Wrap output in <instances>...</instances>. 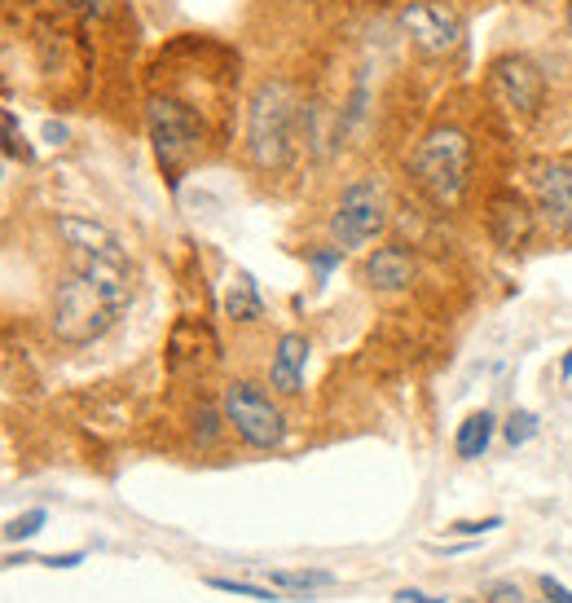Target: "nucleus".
Instances as JSON below:
<instances>
[{"mask_svg":"<svg viewBox=\"0 0 572 603\" xmlns=\"http://www.w3.org/2000/svg\"><path fill=\"white\" fill-rule=\"evenodd\" d=\"M57 234L71 252V269L53 292L49 326L62 343L84 348L102 339L133 304V261L124 239L93 216L62 212Z\"/></svg>","mask_w":572,"mask_h":603,"instance_id":"f257e3e1","label":"nucleus"},{"mask_svg":"<svg viewBox=\"0 0 572 603\" xmlns=\"http://www.w3.org/2000/svg\"><path fill=\"white\" fill-rule=\"evenodd\" d=\"M304 124L299 102L283 80H265L247 106V155L261 172H283L295 155V128Z\"/></svg>","mask_w":572,"mask_h":603,"instance_id":"f03ea898","label":"nucleus"},{"mask_svg":"<svg viewBox=\"0 0 572 603\" xmlns=\"http://www.w3.org/2000/svg\"><path fill=\"white\" fill-rule=\"evenodd\" d=\"M410 177L414 186L436 203V208H454L472 181V141L463 128H432L423 133V141L410 155Z\"/></svg>","mask_w":572,"mask_h":603,"instance_id":"7ed1b4c3","label":"nucleus"},{"mask_svg":"<svg viewBox=\"0 0 572 603\" xmlns=\"http://www.w3.org/2000/svg\"><path fill=\"white\" fill-rule=\"evenodd\" d=\"M146 128H150V141H155V159H159L168 186L177 190L181 177H186V168H190V159L203 146V119L181 97L155 93L146 102Z\"/></svg>","mask_w":572,"mask_h":603,"instance_id":"20e7f679","label":"nucleus"},{"mask_svg":"<svg viewBox=\"0 0 572 603\" xmlns=\"http://www.w3.org/2000/svg\"><path fill=\"white\" fill-rule=\"evenodd\" d=\"M221 410H225V427H234V436L247 445V449H261V454H274L286 445V414L283 405L252 379H234L225 383L221 392Z\"/></svg>","mask_w":572,"mask_h":603,"instance_id":"39448f33","label":"nucleus"},{"mask_svg":"<svg viewBox=\"0 0 572 603\" xmlns=\"http://www.w3.org/2000/svg\"><path fill=\"white\" fill-rule=\"evenodd\" d=\"M388 225V194L374 177H361L352 186H343L335 212H330V239L343 252H361L366 243H374Z\"/></svg>","mask_w":572,"mask_h":603,"instance_id":"423d86ee","label":"nucleus"},{"mask_svg":"<svg viewBox=\"0 0 572 603\" xmlns=\"http://www.w3.org/2000/svg\"><path fill=\"white\" fill-rule=\"evenodd\" d=\"M485 88H489V97H494L507 115H516V119H533V115L542 110V102H547V75H542V66H538L533 57H525V53H502V57H494V62H489V75H485Z\"/></svg>","mask_w":572,"mask_h":603,"instance_id":"0eeeda50","label":"nucleus"},{"mask_svg":"<svg viewBox=\"0 0 572 603\" xmlns=\"http://www.w3.org/2000/svg\"><path fill=\"white\" fill-rule=\"evenodd\" d=\"M401 27L414 35V44H419L423 53H449V49H458V40H463L458 13L445 9L441 0H410V4L401 9Z\"/></svg>","mask_w":572,"mask_h":603,"instance_id":"6e6552de","label":"nucleus"},{"mask_svg":"<svg viewBox=\"0 0 572 603\" xmlns=\"http://www.w3.org/2000/svg\"><path fill=\"white\" fill-rule=\"evenodd\" d=\"M485 225H489L494 247H502V252H525V247L533 243L538 212L529 208L525 194H516V190H498V194L489 199V216H485Z\"/></svg>","mask_w":572,"mask_h":603,"instance_id":"1a4fd4ad","label":"nucleus"},{"mask_svg":"<svg viewBox=\"0 0 572 603\" xmlns=\"http://www.w3.org/2000/svg\"><path fill=\"white\" fill-rule=\"evenodd\" d=\"M533 203L555 234L572 239V163H538L533 168Z\"/></svg>","mask_w":572,"mask_h":603,"instance_id":"9d476101","label":"nucleus"},{"mask_svg":"<svg viewBox=\"0 0 572 603\" xmlns=\"http://www.w3.org/2000/svg\"><path fill=\"white\" fill-rule=\"evenodd\" d=\"M414 274H419V265H414V256L401 243H383V247H374L361 261V283L374 296H401V292H410Z\"/></svg>","mask_w":572,"mask_h":603,"instance_id":"9b49d317","label":"nucleus"},{"mask_svg":"<svg viewBox=\"0 0 572 603\" xmlns=\"http://www.w3.org/2000/svg\"><path fill=\"white\" fill-rule=\"evenodd\" d=\"M304 366H308V339L299 330H286L269 361V388L278 396H299L304 392Z\"/></svg>","mask_w":572,"mask_h":603,"instance_id":"f8f14e48","label":"nucleus"},{"mask_svg":"<svg viewBox=\"0 0 572 603\" xmlns=\"http://www.w3.org/2000/svg\"><path fill=\"white\" fill-rule=\"evenodd\" d=\"M225 317L239 321V326H252V321L265 317V296H261V287H256V278L247 269H239L230 292H225Z\"/></svg>","mask_w":572,"mask_h":603,"instance_id":"ddd939ff","label":"nucleus"},{"mask_svg":"<svg viewBox=\"0 0 572 603\" xmlns=\"http://www.w3.org/2000/svg\"><path fill=\"white\" fill-rule=\"evenodd\" d=\"M494 432H498V419H494L489 410H476V414H467V419L458 423V436H454V449H458V458H485V449H489Z\"/></svg>","mask_w":572,"mask_h":603,"instance_id":"4468645a","label":"nucleus"},{"mask_svg":"<svg viewBox=\"0 0 572 603\" xmlns=\"http://www.w3.org/2000/svg\"><path fill=\"white\" fill-rule=\"evenodd\" d=\"M265 582L278 586V591H290V595H308V591H326L335 586V573L326 569H265Z\"/></svg>","mask_w":572,"mask_h":603,"instance_id":"2eb2a0df","label":"nucleus"},{"mask_svg":"<svg viewBox=\"0 0 572 603\" xmlns=\"http://www.w3.org/2000/svg\"><path fill=\"white\" fill-rule=\"evenodd\" d=\"M212 591L221 595H239V600H261V603H283L278 586H256V582H234V578H208Z\"/></svg>","mask_w":572,"mask_h":603,"instance_id":"dca6fc26","label":"nucleus"},{"mask_svg":"<svg viewBox=\"0 0 572 603\" xmlns=\"http://www.w3.org/2000/svg\"><path fill=\"white\" fill-rule=\"evenodd\" d=\"M44 520H49L44 507H31L27 516H18V520L4 525V542H27V538H35V533L44 529Z\"/></svg>","mask_w":572,"mask_h":603,"instance_id":"f3484780","label":"nucleus"},{"mask_svg":"<svg viewBox=\"0 0 572 603\" xmlns=\"http://www.w3.org/2000/svg\"><path fill=\"white\" fill-rule=\"evenodd\" d=\"M339 256H343V247H308V252H304V261H308L313 274H317V287H326V278L339 269Z\"/></svg>","mask_w":572,"mask_h":603,"instance_id":"a211bd4d","label":"nucleus"},{"mask_svg":"<svg viewBox=\"0 0 572 603\" xmlns=\"http://www.w3.org/2000/svg\"><path fill=\"white\" fill-rule=\"evenodd\" d=\"M221 423H225V410H199V427H194V436H199L203 449H212V445L221 441Z\"/></svg>","mask_w":572,"mask_h":603,"instance_id":"6ab92c4d","label":"nucleus"},{"mask_svg":"<svg viewBox=\"0 0 572 603\" xmlns=\"http://www.w3.org/2000/svg\"><path fill=\"white\" fill-rule=\"evenodd\" d=\"M533 436H538V414L516 410V414L507 419V441H511V445H525V441H533Z\"/></svg>","mask_w":572,"mask_h":603,"instance_id":"aec40b11","label":"nucleus"},{"mask_svg":"<svg viewBox=\"0 0 572 603\" xmlns=\"http://www.w3.org/2000/svg\"><path fill=\"white\" fill-rule=\"evenodd\" d=\"M494 529H502V516H485V520H454L445 533H454V538H480V533H494Z\"/></svg>","mask_w":572,"mask_h":603,"instance_id":"412c9836","label":"nucleus"},{"mask_svg":"<svg viewBox=\"0 0 572 603\" xmlns=\"http://www.w3.org/2000/svg\"><path fill=\"white\" fill-rule=\"evenodd\" d=\"M542 595H547L551 603H572V591L560 582V578H551V573L542 578Z\"/></svg>","mask_w":572,"mask_h":603,"instance_id":"4be33fe9","label":"nucleus"},{"mask_svg":"<svg viewBox=\"0 0 572 603\" xmlns=\"http://www.w3.org/2000/svg\"><path fill=\"white\" fill-rule=\"evenodd\" d=\"M53 4H66V9H80V13H106L110 9V0H53Z\"/></svg>","mask_w":572,"mask_h":603,"instance_id":"5701e85b","label":"nucleus"},{"mask_svg":"<svg viewBox=\"0 0 572 603\" xmlns=\"http://www.w3.org/2000/svg\"><path fill=\"white\" fill-rule=\"evenodd\" d=\"M44 564H49V569H75V564H84V551H66V556H49Z\"/></svg>","mask_w":572,"mask_h":603,"instance_id":"b1692460","label":"nucleus"},{"mask_svg":"<svg viewBox=\"0 0 572 603\" xmlns=\"http://www.w3.org/2000/svg\"><path fill=\"white\" fill-rule=\"evenodd\" d=\"M520 586H494V603H520Z\"/></svg>","mask_w":572,"mask_h":603,"instance_id":"393cba45","label":"nucleus"},{"mask_svg":"<svg viewBox=\"0 0 572 603\" xmlns=\"http://www.w3.org/2000/svg\"><path fill=\"white\" fill-rule=\"evenodd\" d=\"M396 600H401V603H445V600H432V595H423V591H401Z\"/></svg>","mask_w":572,"mask_h":603,"instance_id":"a878e982","label":"nucleus"},{"mask_svg":"<svg viewBox=\"0 0 572 603\" xmlns=\"http://www.w3.org/2000/svg\"><path fill=\"white\" fill-rule=\"evenodd\" d=\"M560 374H564V379H572V348H569V357L560 361Z\"/></svg>","mask_w":572,"mask_h":603,"instance_id":"bb28decb","label":"nucleus"},{"mask_svg":"<svg viewBox=\"0 0 572 603\" xmlns=\"http://www.w3.org/2000/svg\"><path fill=\"white\" fill-rule=\"evenodd\" d=\"M569 31H572V0H569Z\"/></svg>","mask_w":572,"mask_h":603,"instance_id":"cd10ccee","label":"nucleus"}]
</instances>
